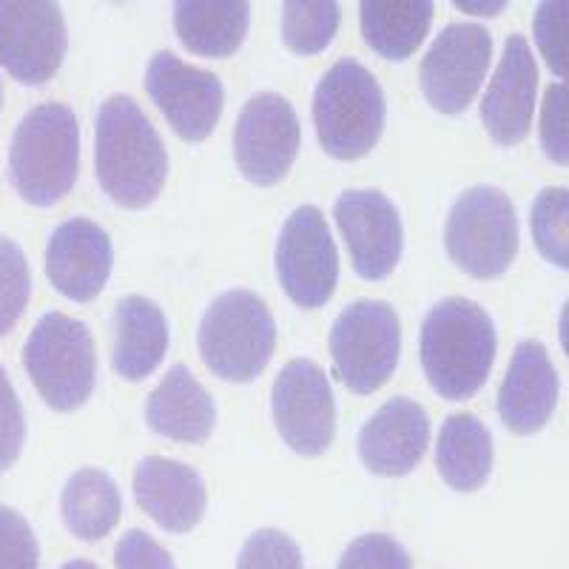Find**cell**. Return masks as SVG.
I'll use <instances>...</instances> for the list:
<instances>
[{"mask_svg":"<svg viewBox=\"0 0 569 569\" xmlns=\"http://www.w3.org/2000/svg\"><path fill=\"white\" fill-rule=\"evenodd\" d=\"M94 129V171L117 206L146 208L160 197L169 177V151L162 137L126 94H111L98 109Z\"/></svg>","mask_w":569,"mask_h":569,"instance_id":"6da1fadb","label":"cell"},{"mask_svg":"<svg viewBox=\"0 0 569 569\" xmlns=\"http://www.w3.org/2000/svg\"><path fill=\"white\" fill-rule=\"evenodd\" d=\"M419 345L430 388L441 399L461 401L485 388L498 337L490 313L481 305L453 297L430 308Z\"/></svg>","mask_w":569,"mask_h":569,"instance_id":"7a4b0ae2","label":"cell"},{"mask_svg":"<svg viewBox=\"0 0 569 569\" xmlns=\"http://www.w3.org/2000/svg\"><path fill=\"white\" fill-rule=\"evenodd\" d=\"M80 126L63 103L34 106L18 123L9 146V180L29 206L49 208L78 180Z\"/></svg>","mask_w":569,"mask_h":569,"instance_id":"3957f363","label":"cell"},{"mask_svg":"<svg viewBox=\"0 0 569 569\" xmlns=\"http://www.w3.org/2000/svg\"><path fill=\"white\" fill-rule=\"evenodd\" d=\"M200 356L226 382H253L277 348V322L253 291H226L213 299L200 322Z\"/></svg>","mask_w":569,"mask_h":569,"instance_id":"277c9868","label":"cell"},{"mask_svg":"<svg viewBox=\"0 0 569 569\" xmlns=\"http://www.w3.org/2000/svg\"><path fill=\"white\" fill-rule=\"evenodd\" d=\"M385 91L356 60L330 66L313 91V123L322 149L337 160H359L376 149L385 129Z\"/></svg>","mask_w":569,"mask_h":569,"instance_id":"5b68a950","label":"cell"},{"mask_svg":"<svg viewBox=\"0 0 569 569\" xmlns=\"http://www.w3.org/2000/svg\"><path fill=\"white\" fill-rule=\"evenodd\" d=\"M23 368L49 408L58 413L78 410L98 382L91 330L66 313H43L23 345Z\"/></svg>","mask_w":569,"mask_h":569,"instance_id":"8992f818","label":"cell"},{"mask_svg":"<svg viewBox=\"0 0 569 569\" xmlns=\"http://www.w3.org/2000/svg\"><path fill=\"white\" fill-rule=\"evenodd\" d=\"M450 259L476 279L507 273L518 253V217L510 197L490 186H476L450 208L445 228Z\"/></svg>","mask_w":569,"mask_h":569,"instance_id":"52a82bcc","label":"cell"},{"mask_svg":"<svg viewBox=\"0 0 569 569\" xmlns=\"http://www.w3.org/2000/svg\"><path fill=\"white\" fill-rule=\"evenodd\" d=\"M399 317L382 299L350 302L330 328V356L342 385L368 396L388 385L399 365Z\"/></svg>","mask_w":569,"mask_h":569,"instance_id":"ba28073f","label":"cell"},{"mask_svg":"<svg viewBox=\"0 0 569 569\" xmlns=\"http://www.w3.org/2000/svg\"><path fill=\"white\" fill-rule=\"evenodd\" d=\"M277 277L299 308H322L339 282V251L317 206H299L277 240Z\"/></svg>","mask_w":569,"mask_h":569,"instance_id":"9c48e42d","label":"cell"},{"mask_svg":"<svg viewBox=\"0 0 569 569\" xmlns=\"http://www.w3.org/2000/svg\"><path fill=\"white\" fill-rule=\"evenodd\" d=\"M271 413L282 441L299 456H322L337 436V401L328 376L311 359H293L279 370Z\"/></svg>","mask_w":569,"mask_h":569,"instance_id":"30bf717a","label":"cell"},{"mask_svg":"<svg viewBox=\"0 0 569 569\" xmlns=\"http://www.w3.org/2000/svg\"><path fill=\"white\" fill-rule=\"evenodd\" d=\"M63 9L49 0H0V66L23 86L58 74L66 58Z\"/></svg>","mask_w":569,"mask_h":569,"instance_id":"8fae6325","label":"cell"},{"mask_svg":"<svg viewBox=\"0 0 569 569\" xmlns=\"http://www.w3.org/2000/svg\"><path fill=\"white\" fill-rule=\"evenodd\" d=\"M299 117L277 91H259L233 126V160L253 186H277L299 154Z\"/></svg>","mask_w":569,"mask_h":569,"instance_id":"7c38bea8","label":"cell"},{"mask_svg":"<svg viewBox=\"0 0 569 569\" xmlns=\"http://www.w3.org/2000/svg\"><path fill=\"white\" fill-rule=\"evenodd\" d=\"M490 58L492 38L479 23H450L441 29L419 69L427 103L441 114H461L479 94Z\"/></svg>","mask_w":569,"mask_h":569,"instance_id":"4fadbf2b","label":"cell"},{"mask_svg":"<svg viewBox=\"0 0 569 569\" xmlns=\"http://www.w3.org/2000/svg\"><path fill=\"white\" fill-rule=\"evenodd\" d=\"M146 91L186 142L206 140L226 103L222 80L211 71L188 66L174 52H157L151 58L146 71Z\"/></svg>","mask_w":569,"mask_h":569,"instance_id":"5bb4252c","label":"cell"},{"mask_svg":"<svg viewBox=\"0 0 569 569\" xmlns=\"http://www.w3.org/2000/svg\"><path fill=\"white\" fill-rule=\"evenodd\" d=\"M333 217L348 242L353 271L368 282L388 279L405 248V228L393 202L373 188L345 191L333 206Z\"/></svg>","mask_w":569,"mask_h":569,"instance_id":"9a60e30c","label":"cell"},{"mask_svg":"<svg viewBox=\"0 0 569 569\" xmlns=\"http://www.w3.org/2000/svg\"><path fill=\"white\" fill-rule=\"evenodd\" d=\"M114 266L109 233L98 222L74 217L58 226L46 246V277L71 302H91L106 288Z\"/></svg>","mask_w":569,"mask_h":569,"instance_id":"2e32d148","label":"cell"},{"mask_svg":"<svg viewBox=\"0 0 569 569\" xmlns=\"http://www.w3.org/2000/svg\"><path fill=\"white\" fill-rule=\"evenodd\" d=\"M538 66L521 34H512L505 43V54L481 100V123L498 146H516L530 134L536 111Z\"/></svg>","mask_w":569,"mask_h":569,"instance_id":"e0dca14e","label":"cell"},{"mask_svg":"<svg viewBox=\"0 0 569 569\" xmlns=\"http://www.w3.org/2000/svg\"><path fill=\"white\" fill-rule=\"evenodd\" d=\"M430 441V421L410 399L385 401L359 430V459L376 476L399 479L413 472Z\"/></svg>","mask_w":569,"mask_h":569,"instance_id":"ac0fdd59","label":"cell"},{"mask_svg":"<svg viewBox=\"0 0 569 569\" xmlns=\"http://www.w3.org/2000/svg\"><path fill=\"white\" fill-rule=\"evenodd\" d=\"M558 390L561 385L547 348L536 339H527L512 350L510 368L498 390V416L512 433H538L556 410Z\"/></svg>","mask_w":569,"mask_h":569,"instance_id":"d6986e66","label":"cell"},{"mask_svg":"<svg viewBox=\"0 0 569 569\" xmlns=\"http://www.w3.org/2000/svg\"><path fill=\"white\" fill-rule=\"evenodd\" d=\"M134 498L166 532L194 530L206 516L208 492L202 476L182 461L149 456L134 470Z\"/></svg>","mask_w":569,"mask_h":569,"instance_id":"ffe728a7","label":"cell"},{"mask_svg":"<svg viewBox=\"0 0 569 569\" xmlns=\"http://www.w3.org/2000/svg\"><path fill=\"white\" fill-rule=\"evenodd\" d=\"M146 421L157 436L186 445L211 439L217 405L186 365H174L146 401Z\"/></svg>","mask_w":569,"mask_h":569,"instance_id":"44dd1931","label":"cell"},{"mask_svg":"<svg viewBox=\"0 0 569 569\" xmlns=\"http://www.w3.org/2000/svg\"><path fill=\"white\" fill-rule=\"evenodd\" d=\"M114 350L111 365L117 376L140 382L154 373L169 350V322L157 302L146 297H126L114 308Z\"/></svg>","mask_w":569,"mask_h":569,"instance_id":"7402d4cb","label":"cell"},{"mask_svg":"<svg viewBox=\"0 0 569 569\" xmlns=\"http://www.w3.org/2000/svg\"><path fill=\"white\" fill-rule=\"evenodd\" d=\"M251 23V7L242 0H180L174 29L188 52L202 58H231Z\"/></svg>","mask_w":569,"mask_h":569,"instance_id":"603a6c76","label":"cell"},{"mask_svg":"<svg viewBox=\"0 0 569 569\" xmlns=\"http://www.w3.org/2000/svg\"><path fill=\"white\" fill-rule=\"evenodd\" d=\"M436 467L445 485L453 490H479L492 470L490 430L472 413H453L445 419L436 445Z\"/></svg>","mask_w":569,"mask_h":569,"instance_id":"cb8c5ba5","label":"cell"},{"mask_svg":"<svg viewBox=\"0 0 569 569\" xmlns=\"http://www.w3.org/2000/svg\"><path fill=\"white\" fill-rule=\"evenodd\" d=\"M120 512H123V498L114 479L94 467L71 472L60 492V516L66 530L83 541H100L109 536L120 521Z\"/></svg>","mask_w":569,"mask_h":569,"instance_id":"d4e9b609","label":"cell"},{"mask_svg":"<svg viewBox=\"0 0 569 569\" xmlns=\"http://www.w3.org/2000/svg\"><path fill=\"white\" fill-rule=\"evenodd\" d=\"M359 9L365 40L388 60H408L433 23L430 0H365Z\"/></svg>","mask_w":569,"mask_h":569,"instance_id":"484cf974","label":"cell"},{"mask_svg":"<svg viewBox=\"0 0 569 569\" xmlns=\"http://www.w3.org/2000/svg\"><path fill=\"white\" fill-rule=\"evenodd\" d=\"M339 3L333 0H288L282 3V38L293 54L325 52L339 32Z\"/></svg>","mask_w":569,"mask_h":569,"instance_id":"4316f807","label":"cell"},{"mask_svg":"<svg viewBox=\"0 0 569 569\" xmlns=\"http://www.w3.org/2000/svg\"><path fill=\"white\" fill-rule=\"evenodd\" d=\"M530 228L538 253L569 271V188H543L532 202Z\"/></svg>","mask_w":569,"mask_h":569,"instance_id":"83f0119b","label":"cell"},{"mask_svg":"<svg viewBox=\"0 0 569 569\" xmlns=\"http://www.w3.org/2000/svg\"><path fill=\"white\" fill-rule=\"evenodd\" d=\"M32 297V277H29L27 253L18 242L0 237V337L18 325Z\"/></svg>","mask_w":569,"mask_h":569,"instance_id":"f1b7e54d","label":"cell"},{"mask_svg":"<svg viewBox=\"0 0 569 569\" xmlns=\"http://www.w3.org/2000/svg\"><path fill=\"white\" fill-rule=\"evenodd\" d=\"M532 32L541 58L556 78L569 80V0H543L536 7Z\"/></svg>","mask_w":569,"mask_h":569,"instance_id":"f546056e","label":"cell"},{"mask_svg":"<svg viewBox=\"0 0 569 569\" xmlns=\"http://www.w3.org/2000/svg\"><path fill=\"white\" fill-rule=\"evenodd\" d=\"M237 569H305L302 550L282 530H259L242 543Z\"/></svg>","mask_w":569,"mask_h":569,"instance_id":"4dcf8cb0","label":"cell"},{"mask_svg":"<svg viewBox=\"0 0 569 569\" xmlns=\"http://www.w3.org/2000/svg\"><path fill=\"white\" fill-rule=\"evenodd\" d=\"M541 149L556 166H569V83H552L541 103Z\"/></svg>","mask_w":569,"mask_h":569,"instance_id":"1f68e13d","label":"cell"},{"mask_svg":"<svg viewBox=\"0 0 569 569\" xmlns=\"http://www.w3.org/2000/svg\"><path fill=\"white\" fill-rule=\"evenodd\" d=\"M337 569H413L408 550L385 532H368L348 543Z\"/></svg>","mask_w":569,"mask_h":569,"instance_id":"d6a6232c","label":"cell"},{"mask_svg":"<svg viewBox=\"0 0 569 569\" xmlns=\"http://www.w3.org/2000/svg\"><path fill=\"white\" fill-rule=\"evenodd\" d=\"M38 563L40 547L29 521L0 505V569H38Z\"/></svg>","mask_w":569,"mask_h":569,"instance_id":"836d02e7","label":"cell"},{"mask_svg":"<svg viewBox=\"0 0 569 569\" xmlns=\"http://www.w3.org/2000/svg\"><path fill=\"white\" fill-rule=\"evenodd\" d=\"M23 441H27V416L7 370L0 368V472H7L18 461Z\"/></svg>","mask_w":569,"mask_h":569,"instance_id":"e575fe53","label":"cell"},{"mask_svg":"<svg viewBox=\"0 0 569 569\" xmlns=\"http://www.w3.org/2000/svg\"><path fill=\"white\" fill-rule=\"evenodd\" d=\"M117 569H177L174 558L166 552L162 543H157L149 532L129 530L114 550Z\"/></svg>","mask_w":569,"mask_h":569,"instance_id":"d590c367","label":"cell"},{"mask_svg":"<svg viewBox=\"0 0 569 569\" xmlns=\"http://www.w3.org/2000/svg\"><path fill=\"white\" fill-rule=\"evenodd\" d=\"M558 333H561L563 353L569 356V299L563 302V308H561V319H558Z\"/></svg>","mask_w":569,"mask_h":569,"instance_id":"8d00e7d4","label":"cell"},{"mask_svg":"<svg viewBox=\"0 0 569 569\" xmlns=\"http://www.w3.org/2000/svg\"><path fill=\"white\" fill-rule=\"evenodd\" d=\"M60 569H98V567H94V563H91V561H83V558H78V561L63 563V567H60Z\"/></svg>","mask_w":569,"mask_h":569,"instance_id":"74e56055","label":"cell"},{"mask_svg":"<svg viewBox=\"0 0 569 569\" xmlns=\"http://www.w3.org/2000/svg\"><path fill=\"white\" fill-rule=\"evenodd\" d=\"M0 106H3V89H0Z\"/></svg>","mask_w":569,"mask_h":569,"instance_id":"f35d334b","label":"cell"}]
</instances>
